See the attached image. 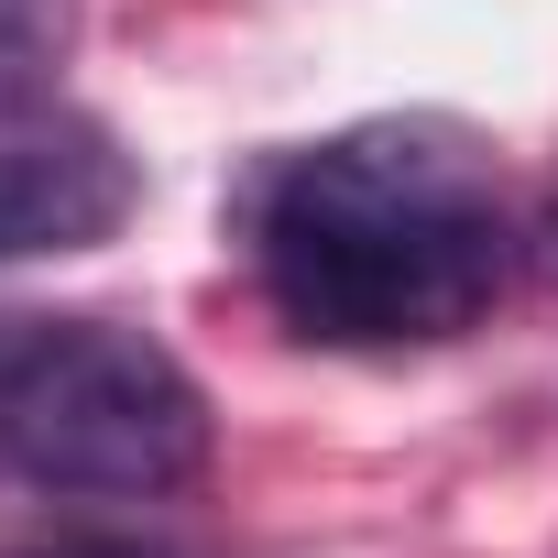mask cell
I'll use <instances>...</instances> for the list:
<instances>
[{"label": "cell", "instance_id": "1", "mask_svg": "<svg viewBox=\"0 0 558 558\" xmlns=\"http://www.w3.org/2000/svg\"><path fill=\"white\" fill-rule=\"evenodd\" d=\"M241 252L263 307L329 351L460 340L514 286V208L471 132L351 121L329 143L263 154L241 186Z\"/></svg>", "mask_w": 558, "mask_h": 558}, {"label": "cell", "instance_id": "2", "mask_svg": "<svg viewBox=\"0 0 558 558\" xmlns=\"http://www.w3.org/2000/svg\"><path fill=\"white\" fill-rule=\"evenodd\" d=\"M208 471L197 373L121 318H0V482L154 504Z\"/></svg>", "mask_w": 558, "mask_h": 558}, {"label": "cell", "instance_id": "3", "mask_svg": "<svg viewBox=\"0 0 558 558\" xmlns=\"http://www.w3.org/2000/svg\"><path fill=\"white\" fill-rule=\"evenodd\" d=\"M143 208V165L99 121H0V263L88 252Z\"/></svg>", "mask_w": 558, "mask_h": 558}, {"label": "cell", "instance_id": "4", "mask_svg": "<svg viewBox=\"0 0 558 558\" xmlns=\"http://www.w3.org/2000/svg\"><path fill=\"white\" fill-rule=\"evenodd\" d=\"M23 558H165L143 536H56V547H23Z\"/></svg>", "mask_w": 558, "mask_h": 558}, {"label": "cell", "instance_id": "5", "mask_svg": "<svg viewBox=\"0 0 558 558\" xmlns=\"http://www.w3.org/2000/svg\"><path fill=\"white\" fill-rule=\"evenodd\" d=\"M536 263L558 274V186H547V208H536Z\"/></svg>", "mask_w": 558, "mask_h": 558}, {"label": "cell", "instance_id": "6", "mask_svg": "<svg viewBox=\"0 0 558 558\" xmlns=\"http://www.w3.org/2000/svg\"><path fill=\"white\" fill-rule=\"evenodd\" d=\"M0 56H12V34H0Z\"/></svg>", "mask_w": 558, "mask_h": 558}]
</instances>
